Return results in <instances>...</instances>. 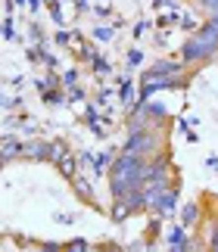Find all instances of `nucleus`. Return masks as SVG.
Here are the masks:
<instances>
[{"label":"nucleus","instance_id":"aec40b11","mask_svg":"<svg viewBox=\"0 0 218 252\" xmlns=\"http://www.w3.org/2000/svg\"><path fill=\"white\" fill-rule=\"evenodd\" d=\"M200 6H203L209 16H215V13H218V0H200Z\"/></svg>","mask_w":218,"mask_h":252},{"label":"nucleus","instance_id":"6ab92c4d","mask_svg":"<svg viewBox=\"0 0 218 252\" xmlns=\"http://www.w3.org/2000/svg\"><path fill=\"white\" fill-rule=\"evenodd\" d=\"M144 63V53L141 50H128V65H131V69H134V65H141Z\"/></svg>","mask_w":218,"mask_h":252},{"label":"nucleus","instance_id":"f3484780","mask_svg":"<svg viewBox=\"0 0 218 252\" xmlns=\"http://www.w3.org/2000/svg\"><path fill=\"white\" fill-rule=\"evenodd\" d=\"M91 63H94V72H100V75H106V72H109V63L103 60V56H94Z\"/></svg>","mask_w":218,"mask_h":252},{"label":"nucleus","instance_id":"b1692460","mask_svg":"<svg viewBox=\"0 0 218 252\" xmlns=\"http://www.w3.org/2000/svg\"><path fill=\"white\" fill-rule=\"evenodd\" d=\"M69 41H72V34H69V32H56V44H69Z\"/></svg>","mask_w":218,"mask_h":252},{"label":"nucleus","instance_id":"423d86ee","mask_svg":"<svg viewBox=\"0 0 218 252\" xmlns=\"http://www.w3.org/2000/svg\"><path fill=\"white\" fill-rule=\"evenodd\" d=\"M50 153H53V143H44V140L22 143V156L28 159H50Z\"/></svg>","mask_w":218,"mask_h":252},{"label":"nucleus","instance_id":"412c9836","mask_svg":"<svg viewBox=\"0 0 218 252\" xmlns=\"http://www.w3.org/2000/svg\"><path fill=\"white\" fill-rule=\"evenodd\" d=\"M66 246H69V249H87L91 243H87V240H81V237H78V240H69Z\"/></svg>","mask_w":218,"mask_h":252},{"label":"nucleus","instance_id":"f03ea898","mask_svg":"<svg viewBox=\"0 0 218 252\" xmlns=\"http://www.w3.org/2000/svg\"><path fill=\"white\" fill-rule=\"evenodd\" d=\"M156 147H159V137H156V131L153 128H137L128 134V140H125V147L122 153H134V156H153Z\"/></svg>","mask_w":218,"mask_h":252},{"label":"nucleus","instance_id":"5701e85b","mask_svg":"<svg viewBox=\"0 0 218 252\" xmlns=\"http://www.w3.org/2000/svg\"><path fill=\"white\" fill-rule=\"evenodd\" d=\"M28 60H32V63L44 60V50H41V47H32V50H28Z\"/></svg>","mask_w":218,"mask_h":252},{"label":"nucleus","instance_id":"1a4fd4ad","mask_svg":"<svg viewBox=\"0 0 218 252\" xmlns=\"http://www.w3.org/2000/svg\"><path fill=\"white\" fill-rule=\"evenodd\" d=\"M16 156H22V143H19L16 137H9V140H3V150H0V159H16Z\"/></svg>","mask_w":218,"mask_h":252},{"label":"nucleus","instance_id":"2eb2a0df","mask_svg":"<svg viewBox=\"0 0 218 252\" xmlns=\"http://www.w3.org/2000/svg\"><path fill=\"white\" fill-rule=\"evenodd\" d=\"M112 34H115V28H106V25H100V28L94 32L97 41H112Z\"/></svg>","mask_w":218,"mask_h":252},{"label":"nucleus","instance_id":"cd10ccee","mask_svg":"<svg viewBox=\"0 0 218 252\" xmlns=\"http://www.w3.org/2000/svg\"><path fill=\"white\" fill-rule=\"evenodd\" d=\"M212 19H215V22H218V13H215V16H212Z\"/></svg>","mask_w":218,"mask_h":252},{"label":"nucleus","instance_id":"7ed1b4c3","mask_svg":"<svg viewBox=\"0 0 218 252\" xmlns=\"http://www.w3.org/2000/svg\"><path fill=\"white\" fill-rule=\"evenodd\" d=\"M212 53H218V47H215V44H209V41H203L200 34L187 37L184 47H181V60H184V63H206Z\"/></svg>","mask_w":218,"mask_h":252},{"label":"nucleus","instance_id":"f8f14e48","mask_svg":"<svg viewBox=\"0 0 218 252\" xmlns=\"http://www.w3.org/2000/svg\"><path fill=\"white\" fill-rule=\"evenodd\" d=\"M109 215H112V221H125L128 215H131V209H128V202H125V199H115V202H112V212H109Z\"/></svg>","mask_w":218,"mask_h":252},{"label":"nucleus","instance_id":"f257e3e1","mask_svg":"<svg viewBox=\"0 0 218 252\" xmlns=\"http://www.w3.org/2000/svg\"><path fill=\"white\" fill-rule=\"evenodd\" d=\"M144 156H134V153H118L112 159V168H109V193L112 199H122L128 190L144 187Z\"/></svg>","mask_w":218,"mask_h":252},{"label":"nucleus","instance_id":"393cba45","mask_svg":"<svg viewBox=\"0 0 218 252\" xmlns=\"http://www.w3.org/2000/svg\"><path fill=\"white\" fill-rule=\"evenodd\" d=\"M209 249H215V252H218V224H215V230H212V237H209Z\"/></svg>","mask_w":218,"mask_h":252},{"label":"nucleus","instance_id":"bb28decb","mask_svg":"<svg viewBox=\"0 0 218 252\" xmlns=\"http://www.w3.org/2000/svg\"><path fill=\"white\" fill-rule=\"evenodd\" d=\"M28 9H32V13H37V9H41V0H28Z\"/></svg>","mask_w":218,"mask_h":252},{"label":"nucleus","instance_id":"39448f33","mask_svg":"<svg viewBox=\"0 0 218 252\" xmlns=\"http://www.w3.org/2000/svg\"><path fill=\"white\" fill-rule=\"evenodd\" d=\"M175 206H178V187H172V184H168V187L159 193V202H156V215H172L175 212Z\"/></svg>","mask_w":218,"mask_h":252},{"label":"nucleus","instance_id":"4be33fe9","mask_svg":"<svg viewBox=\"0 0 218 252\" xmlns=\"http://www.w3.org/2000/svg\"><path fill=\"white\" fill-rule=\"evenodd\" d=\"M75 81H78V72H75V69H69V72L63 75V84H69V87H72Z\"/></svg>","mask_w":218,"mask_h":252},{"label":"nucleus","instance_id":"ddd939ff","mask_svg":"<svg viewBox=\"0 0 218 252\" xmlns=\"http://www.w3.org/2000/svg\"><path fill=\"white\" fill-rule=\"evenodd\" d=\"M56 165H59V171H63L66 178H75V159L69 156V153H66L63 159H56Z\"/></svg>","mask_w":218,"mask_h":252},{"label":"nucleus","instance_id":"0eeeda50","mask_svg":"<svg viewBox=\"0 0 218 252\" xmlns=\"http://www.w3.org/2000/svg\"><path fill=\"white\" fill-rule=\"evenodd\" d=\"M168 246H172L175 252H184V249H190V237H187V227H172L168 230Z\"/></svg>","mask_w":218,"mask_h":252},{"label":"nucleus","instance_id":"6e6552de","mask_svg":"<svg viewBox=\"0 0 218 252\" xmlns=\"http://www.w3.org/2000/svg\"><path fill=\"white\" fill-rule=\"evenodd\" d=\"M196 221H200V206H196V202H184V209H181V224H184V227H193Z\"/></svg>","mask_w":218,"mask_h":252},{"label":"nucleus","instance_id":"a211bd4d","mask_svg":"<svg viewBox=\"0 0 218 252\" xmlns=\"http://www.w3.org/2000/svg\"><path fill=\"white\" fill-rule=\"evenodd\" d=\"M0 34H3V37H6V41H13V37H16V28H13V19H6V22H3V28H0Z\"/></svg>","mask_w":218,"mask_h":252},{"label":"nucleus","instance_id":"9d476101","mask_svg":"<svg viewBox=\"0 0 218 252\" xmlns=\"http://www.w3.org/2000/svg\"><path fill=\"white\" fill-rule=\"evenodd\" d=\"M196 34H200L203 41H209V44H215V47H218V22H215V19H209V22H206Z\"/></svg>","mask_w":218,"mask_h":252},{"label":"nucleus","instance_id":"dca6fc26","mask_svg":"<svg viewBox=\"0 0 218 252\" xmlns=\"http://www.w3.org/2000/svg\"><path fill=\"white\" fill-rule=\"evenodd\" d=\"M44 100L50 103V106H56V103H66V96L59 94V91H44Z\"/></svg>","mask_w":218,"mask_h":252},{"label":"nucleus","instance_id":"9b49d317","mask_svg":"<svg viewBox=\"0 0 218 252\" xmlns=\"http://www.w3.org/2000/svg\"><path fill=\"white\" fill-rule=\"evenodd\" d=\"M72 184H75V193H78V196L87 199V202H94V187H91V184H87L84 178H78V174H75Z\"/></svg>","mask_w":218,"mask_h":252},{"label":"nucleus","instance_id":"a878e982","mask_svg":"<svg viewBox=\"0 0 218 252\" xmlns=\"http://www.w3.org/2000/svg\"><path fill=\"white\" fill-rule=\"evenodd\" d=\"M178 22H181V25L187 28V32H193V19H190V16H184V19H178Z\"/></svg>","mask_w":218,"mask_h":252},{"label":"nucleus","instance_id":"4468645a","mask_svg":"<svg viewBox=\"0 0 218 252\" xmlns=\"http://www.w3.org/2000/svg\"><path fill=\"white\" fill-rule=\"evenodd\" d=\"M131 96H134V84H131V78H122V100L131 103Z\"/></svg>","mask_w":218,"mask_h":252},{"label":"nucleus","instance_id":"20e7f679","mask_svg":"<svg viewBox=\"0 0 218 252\" xmlns=\"http://www.w3.org/2000/svg\"><path fill=\"white\" fill-rule=\"evenodd\" d=\"M184 69V63H175V60H159L153 65V69H146L144 72V81H150V78H175V75H181Z\"/></svg>","mask_w":218,"mask_h":252}]
</instances>
